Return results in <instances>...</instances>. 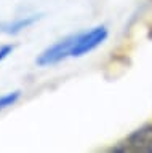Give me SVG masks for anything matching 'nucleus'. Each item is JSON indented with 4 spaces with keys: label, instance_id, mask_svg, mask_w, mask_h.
<instances>
[{
    "label": "nucleus",
    "instance_id": "nucleus-6",
    "mask_svg": "<svg viewBox=\"0 0 152 153\" xmlns=\"http://www.w3.org/2000/svg\"><path fill=\"white\" fill-rule=\"evenodd\" d=\"M13 50H15L13 45H3V46H0V62L5 61L7 57L13 53Z\"/></svg>",
    "mask_w": 152,
    "mask_h": 153
},
{
    "label": "nucleus",
    "instance_id": "nucleus-1",
    "mask_svg": "<svg viewBox=\"0 0 152 153\" xmlns=\"http://www.w3.org/2000/svg\"><path fill=\"white\" fill-rule=\"evenodd\" d=\"M107 37H109V30L106 26H94L83 32H77L70 57H82L88 54V53L94 51L98 46H101L107 40Z\"/></svg>",
    "mask_w": 152,
    "mask_h": 153
},
{
    "label": "nucleus",
    "instance_id": "nucleus-3",
    "mask_svg": "<svg viewBox=\"0 0 152 153\" xmlns=\"http://www.w3.org/2000/svg\"><path fill=\"white\" fill-rule=\"evenodd\" d=\"M112 150L130 153H152V124H144L138 128Z\"/></svg>",
    "mask_w": 152,
    "mask_h": 153
},
{
    "label": "nucleus",
    "instance_id": "nucleus-4",
    "mask_svg": "<svg viewBox=\"0 0 152 153\" xmlns=\"http://www.w3.org/2000/svg\"><path fill=\"white\" fill-rule=\"evenodd\" d=\"M40 18H42V14H27V16H19V18L13 19V21L0 22V32L7 33V35H18L22 30L34 26Z\"/></svg>",
    "mask_w": 152,
    "mask_h": 153
},
{
    "label": "nucleus",
    "instance_id": "nucleus-2",
    "mask_svg": "<svg viewBox=\"0 0 152 153\" xmlns=\"http://www.w3.org/2000/svg\"><path fill=\"white\" fill-rule=\"evenodd\" d=\"M74 42H75V33L61 38V40H58V42H55L53 45L46 46L45 50L37 56L35 64L39 67H50V65L63 62L64 59L70 57Z\"/></svg>",
    "mask_w": 152,
    "mask_h": 153
},
{
    "label": "nucleus",
    "instance_id": "nucleus-5",
    "mask_svg": "<svg viewBox=\"0 0 152 153\" xmlns=\"http://www.w3.org/2000/svg\"><path fill=\"white\" fill-rule=\"evenodd\" d=\"M21 97V91L16 89V91H11V93H7V94H2L0 96V110H5L11 105H15Z\"/></svg>",
    "mask_w": 152,
    "mask_h": 153
}]
</instances>
